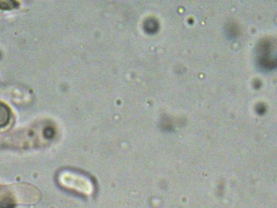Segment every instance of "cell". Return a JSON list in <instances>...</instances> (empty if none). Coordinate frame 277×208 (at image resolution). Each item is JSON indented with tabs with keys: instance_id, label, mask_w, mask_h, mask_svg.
Listing matches in <instances>:
<instances>
[{
	"instance_id": "7a4b0ae2",
	"label": "cell",
	"mask_w": 277,
	"mask_h": 208,
	"mask_svg": "<svg viewBox=\"0 0 277 208\" xmlns=\"http://www.w3.org/2000/svg\"><path fill=\"white\" fill-rule=\"evenodd\" d=\"M60 184L68 189L89 196L92 194L94 186L90 179L74 172H62L59 176Z\"/></svg>"
},
{
	"instance_id": "8992f818",
	"label": "cell",
	"mask_w": 277,
	"mask_h": 208,
	"mask_svg": "<svg viewBox=\"0 0 277 208\" xmlns=\"http://www.w3.org/2000/svg\"><path fill=\"white\" fill-rule=\"evenodd\" d=\"M17 3L12 1H0V9L2 10H12L17 6Z\"/></svg>"
},
{
	"instance_id": "3957f363",
	"label": "cell",
	"mask_w": 277,
	"mask_h": 208,
	"mask_svg": "<svg viewBox=\"0 0 277 208\" xmlns=\"http://www.w3.org/2000/svg\"><path fill=\"white\" fill-rule=\"evenodd\" d=\"M11 111L6 103L0 102V128L6 126L10 123Z\"/></svg>"
},
{
	"instance_id": "5b68a950",
	"label": "cell",
	"mask_w": 277,
	"mask_h": 208,
	"mask_svg": "<svg viewBox=\"0 0 277 208\" xmlns=\"http://www.w3.org/2000/svg\"><path fill=\"white\" fill-rule=\"evenodd\" d=\"M238 26L234 22H230L225 26V32L226 36L231 39H234L238 37L239 34Z\"/></svg>"
},
{
	"instance_id": "6da1fadb",
	"label": "cell",
	"mask_w": 277,
	"mask_h": 208,
	"mask_svg": "<svg viewBox=\"0 0 277 208\" xmlns=\"http://www.w3.org/2000/svg\"><path fill=\"white\" fill-rule=\"evenodd\" d=\"M256 63L264 71H271L276 66V42L273 38H266L256 48Z\"/></svg>"
},
{
	"instance_id": "277c9868",
	"label": "cell",
	"mask_w": 277,
	"mask_h": 208,
	"mask_svg": "<svg viewBox=\"0 0 277 208\" xmlns=\"http://www.w3.org/2000/svg\"><path fill=\"white\" fill-rule=\"evenodd\" d=\"M15 200L13 196L7 194L0 198V208H15Z\"/></svg>"
}]
</instances>
